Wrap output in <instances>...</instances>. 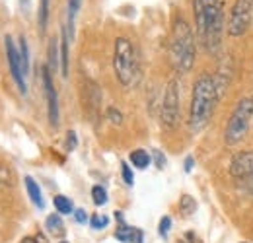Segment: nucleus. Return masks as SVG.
<instances>
[{"mask_svg":"<svg viewBox=\"0 0 253 243\" xmlns=\"http://www.w3.org/2000/svg\"><path fill=\"white\" fill-rule=\"evenodd\" d=\"M92 201L95 206H103L107 202V191L101 185H94L92 187Z\"/></svg>","mask_w":253,"mask_h":243,"instance_id":"obj_19","label":"nucleus"},{"mask_svg":"<svg viewBox=\"0 0 253 243\" xmlns=\"http://www.w3.org/2000/svg\"><path fill=\"white\" fill-rule=\"evenodd\" d=\"M169 230H171V218H169V216H164L158 224L160 238H164V240H166V238H168V234H169Z\"/></svg>","mask_w":253,"mask_h":243,"instance_id":"obj_23","label":"nucleus"},{"mask_svg":"<svg viewBox=\"0 0 253 243\" xmlns=\"http://www.w3.org/2000/svg\"><path fill=\"white\" fill-rule=\"evenodd\" d=\"M66 134H68V136H66V150L72 152V150L76 148V144H78V140H76V132H74V130H68Z\"/></svg>","mask_w":253,"mask_h":243,"instance_id":"obj_27","label":"nucleus"},{"mask_svg":"<svg viewBox=\"0 0 253 243\" xmlns=\"http://www.w3.org/2000/svg\"><path fill=\"white\" fill-rule=\"evenodd\" d=\"M6 59H8V66H10V74H12L14 82L18 84V90L22 93H28L26 76H24L22 61H20V49H16L12 37H6Z\"/></svg>","mask_w":253,"mask_h":243,"instance_id":"obj_9","label":"nucleus"},{"mask_svg":"<svg viewBox=\"0 0 253 243\" xmlns=\"http://www.w3.org/2000/svg\"><path fill=\"white\" fill-rule=\"evenodd\" d=\"M35 240H37V243H49V242H47V238H45L43 234H35Z\"/></svg>","mask_w":253,"mask_h":243,"instance_id":"obj_31","label":"nucleus"},{"mask_svg":"<svg viewBox=\"0 0 253 243\" xmlns=\"http://www.w3.org/2000/svg\"><path fill=\"white\" fill-rule=\"evenodd\" d=\"M26 181V189H28V195H30V199H32V202L37 206V208H45V201H43V193H41V187L37 185V181L33 179V177H26L24 179Z\"/></svg>","mask_w":253,"mask_h":243,"instance_id":"obj_11","label":"nucleus"},{"mask_svg":"<svg viewBox=\"0 0 253 243\" xmlns=\"http://www.w3.org/2000/svg\"><path fill=\"white\" fill-rule=\"evenodd\" d=\"M20 61H22L24 76H28L30 74V49H28L26 37H20Z\"/></svg>","mask_w":253,"mask_h":243,"instance_id":"obj_17","label":"nucleus"},{"mask_svg":"<svg viewBox=\"0 0 253 243\" xmlns=\"http://www.w3.org/2000/svg\"><path fill=\"white\" fill-rule=\"evenodd\" d=\"M61 243H68V242H61Z\"/></svg>","mask_w":253,"mask_h":243,"instance_id":"obj_34","label":"nucleus"},{"mask_svg":"<svg viewBox=\"0 0 253 243\" xmlns=\"http://www.w3.org/2000/svg\"><path fill=\"white\" fill-rule=\"evenodd\" d=\"M216 101H218V91L214 76L209 72H201L193 84V93H191L189 128L193 132H199L209 124L214 113Z\"/></svg>","mask_w":253,"mask_h":243,"instance_id":"obj_2","label":"nucleus"},{"mask_svg":"<svg viewBox=\"0 0 253 243\" xmlns=\"http://www.w3.org/2000/svg\"><path fill=\"white\" fill-rule=\"evenodd\" d=\"M134 230H136V228H130V226H126V224H121V226L115 230V238L123 243H130L132 242V236H134Z\"/></svg>","mask_w":253,"mask_h":243,"instance_id":"obj_18","label":"nucleus"},{"mask_svg":"<svg viewBox=\"0 0 253 243\" xmlns=\"http://www.w3.org/2000/svg\"><path fill=\"white\" fill-rule=\"evenodd\" d=\"M47 20H49V0H41L39 2V28L45 31L47 28Z\"/></svg>","mask_w":253,"mask_h":243,"instance_id":"obj_20","label":"nucleus"},{"mask_svg":"<svg viewBox=\"0 0 253 243\" xmlns=\"http://www.w3.org/2000/svg\"><path fill=\"white\" fill-rule=\"evenodd\" d=\"M107 119H109V122H113V124H121V122H123V115H121L119 109L107 107Z\"/></svg>","mask_w":253,"mask_h":243,"instance_id":"obj_24","label":"nucleus"},{"mask_svg":"<svg viewBox=\"0 0 253 243\" xmlns=\"http://www.w3.org/2000/svg\"><path fill=\"white\" fill-rule=\"evenodd\" d=\"M45 228L53 238H63L64 236V222L61 214H49L45 220Z\"/></svg>","mask_w":253,"mask_h":243,"instance_id":"obj_12","label":"nucleus"},{"mask_svg":"<svg viewBox=\"0 0 253 243\" xmlns=\"http://www.w3.org/2000/svg\"><path fill=\"white\" fill-rule=\"evenodd\" d=\"M152 156H154V160H156V165L162 169V167L166 165V156L160 152V150H154V152H152Z\"/></svg>","mask_w":253,"mask_h":243,"instance_id":"obj_29","label":"nucleus"},{"mask_svg":"<svg viewBox=\"0 0 253 243\" xmlns=\"http://www.w3.org/2000/svg\"><path fill=\"white\" fill-rule=\"evenodd\" d=\"M253 122V93L252 95H246L244 99L238 101L236 109L232 111L228 124H226V130H224V140L226 144L234 146L238 142H242L250 128H252Z\"/></svg>","mask_w":253,"mask_h":243,"instance_id":"obj_5","label":"nucleus"},{"mask_svg":"<svg viewBox=\"0 0 253 243\" xmlns=\"http://www.w3.org/2000/svg\"><path fill=\"white\" fill-rule=\"evenodd\" d=\"M179 210H181V214L185 218H189V216H193V214L197 212V201L193 197H189V195H183L179 199Z\"/></svg>","mask_w":253,"mask_h":243,"instance_id":"obj_16","label":"nucleus"},{"mask_svg":"<svg viewBox=\"0 0 253 243\" xmlns=\"http://www.w3.org/2000/svg\"><path fill=\"white\" fill-rule=\"evenodd\" d=\"M61 74L64 78L68 76V33L63 30V37H61Z\"/></svg>","mask_w":253,"mask_h":243,"instance_id":"obj_14","label":"nucleus"},{"mask_svg":"<svg viewBox=\"0 0 253 243\" xmlns=\"http://www.w3.org/2000/svg\"><path fill=\"white\" fill-rule=\"evenodd\" d=\"M107 224H109V218L103 216V214H94V216L90 218V226H92L94 230H103V228H107Z\"/></svg>","mask_w":253,"mask_h":243,"instance_id":"obj_22","label":"nucleus"},{"mask_svg":"<svg viewBox=\"0 0 253 243\" xmlns=\"http://www.w3.org/2000/svg\"><path fill=\"white\" fill-rule=\"evenodd\" d=\"M80 8V0H68V16H70V33H72V20Z\"/></svg>","mask_w":253,"mask_h":243,"instance_id":"obj_26","label":"nucleus"},{"mask_svg":"<svg viewBox=\"0 0 253 243\" xmlns=\"http://www.w3.org/2000/svg\"><path fill=\"white\" fill-rule=\"evenodd\" d=\"M253 18V0H236L230 16H228V24L226 30L232 37H240L250 30Z\"/></svg>","mask_w":253,"mask_h":243,"instance_id":"obj_6","label":"nucleus"},{"mask_svg":"<svg viewBox=\"0 0 253 243\" xmlns=\"http://www.w3.org/2000/svg\"><path fill=\"white\" fill-rule=\"evenodd\" d=\"M193 165H195V160H193L191 156H187V158H185V171H187V173L193 169Z\"/></svg>","mask_w":253,"mask_h":243,"instance_id":"obj_30","label":"nucleus"},{"mask_svg":"<svg viewBox=\"0 0 253 243\" xmlns=\"http://www.w3.org/2000/svg\"><path fill=\"white\" fill-rule=\"evenodd\" d=\"M53 204H55V208H57L59 214H74V204H72V201H70L68 197H64V195H57V197L53 199Z\"/></svg>","mask_w":253,"mask_h":243,"instance_id":"obj_15","label":"nucleus"},{"mask_svg":"<svg viewBox=\"0 0 253 243\" xmlns=\"http://www.w3.org/2000/svg\"><path fill=\"white\" fill-rule=\"evenodd\" d=\"M113 68L117 80L125 86L132 88L140 78V64L136 57V49L126 37L115 39V51H113Z\"/></svg>","mask_w":253,"mask_h":243,"instance_id":"obj_4","label":"nucleus"},{"mask_svg":"<svg viewBox=\"0 0 253 243\" xmlns=\"http://www.w3.org/2000/svg\"><path fill=\"white\" fill-rule=\"evenodd\" d=\"M162 122L168 128H173L179 122V86H177V80L168 82L164 101H162Z\"/></svg>","mask_w":253,"mask_h":243,"instance_id":"obj_8","label":"nucleus"},{"mask_svg":"<svg viewBox=\"0 0 253 243\" xmlns=\"http://www.w3.org/2000/svg\"><path fill=\"white\" fill-rule=\"evenodd\" d=\"M74 220H76L78 224H86V222H88V212H86L84 208H76V210H74Z\"/></svg>","mask_w":253,"mask_h":243,"instance_id":"obj_28","label":"nucleus"},{"mask_svg":"<svg viewBox=\"0 0 253 243\" xmlns=\"http://www.w3.org/2000/svg\"><path fill=\"white\" fill-rule=\"evenodd\" d=\"M57 66H59V53H57V41L53 39L51 45H49V66L47 68L53 74V70H57Z\"/></svg>","mask_w":253,"mask_h":243,"instance_id":"obj_21","label":"nucleus"},{"mask_svg":"<svg viewBox=\"0 0 253 243\" xmlns=\"http://www.w3.org/2000/svg\"><path fill=\"white\" fill-rule=\"evenodd\" d=\"M41 78H43V90H45V97H47L49 122L53 126H59V97H57V90H55V84H53V74L47 66H43Z\"/></svg>","mask_w":253,"mask_h":243,"instance_id":"obj_10","label":"nucleus"},{"mask_svg":"<svg viewBox=\"0 0 253 243\" xmlns=\"http://www.w3.org/2000/svg\"><path fill=\"white\" fill-rule=\"evenodd\" d=\"M20 243H37V240H35V236H33V238H24Z\"/></svg>","mask_w":253,"mask_h":243,"instance_id":"obj_32","label":"nucleus"},{"mask_svg":"<svg viewBox=\"0 0 253 243\" xmlns=\"http://www.w3.org/2000/svg\"><path fill=\"white\" fill-rule=\"evenodd\" d=\"M169 61L177 74L189 72L195 64V37L185 18H175L169 37Z\"/></svg>","mask_w":253,"mask_h":243,"instance_id":"obj_3","label":"nucleus"},{"mask_svg":"<svg viewBox=\"0 0 253 243\" xmlns=\"http://www.w3.org/2000/svg\"><path fill=\"white\" fill-rule=\"evenodd\" d=\"M230 175L253 195V150L238 152L230 162Z\"/></svg>","mask_w":253,"mask_h":243,"instance_id":"obj_7","label":"nucleus"},{"mask_svg":"<svg viewBox=\"0 0 253 243\" xmlns=\"http://www.w3.org/2000/svg\"><path fill=\"white\" fill-rule=\"evenodd\" d=\"M150 154L146 152V150H142V148H136V150H132L130 156H128V162L136 167V169H146L148 165H150Z\"/></svg>","mask_w":253,"mask_h":243,"instance_id":"obj_13","label":"nucleus"},{"mask_svg":"<svg viewBox=\"0 0 253 243\" xmlns=\"http://www.w3.org/2000/svg\"><path fill=\"white\" fill-rule=\"evenodd\" d=\"M121 175H123V181H125L126 185H132V183H134L132 169H130V165H128L126 162H123V163H121Z\"/></svg>","mask_w":253,"mask_h":243,"instance_id":"obj_25","label":"nucleus"},{"mask_svg":"<svg viewBox=\"0 0 253 243\" xmlns=\"http://www.w3.org/2000/svg\"><path fill=\"white\" fill-rule=\"evenodd\" d=\"M242 243H250V242H242Z\"/></svg>","mask_w":253,"mask_h":243,"instance_id":"obj_33","label":"nucleus"},{"mask_svg":"<svg viewBox=\"0 0 253 243\" xmlns=\"http://www.w3.org/2000/svg\"><path fill=\"white\" fill-rule=\"evenodd\" d=\"M193 16L197 26V41L209 55H216L226 26L222 0H193Z\"/></svg>","mask_w":253,"mask_h":243,"instance_id":"obj_1","label":"nucleus"}]
</instances>
